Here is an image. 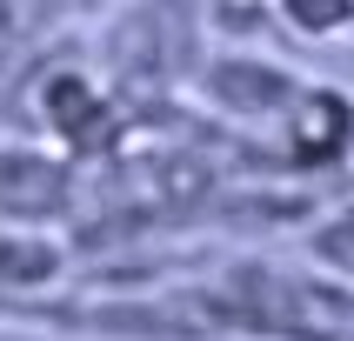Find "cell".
I'll return each mask as SVG.
<instances>
[{
    "instance_id": "2",
    "label": "cell",
    "mask_w": 354,
    "mask_h": 341,
    "mask_svg": "<svg viewBox=\"0 0 354 341\" xmlns=\"http://www.w3.org/2000/svg\"><path fill=\"white\" fill-rule=\"evenodd\" d=\"M321 255L335 275H354V214H341V241H321Z\"/></svg>"
},
{
    "instance_id": "1",
    "label": "cell",
    "mask_w": 354,
    "mask_h": 341,
    "mask_svg": "<svg viewBox=\"0 0 354 341\" xmlns=\"http://www.w3.org/2000/svg\"><path fill=\"white\" fill-rule=\"evenodd\" d=\"M268 14L295 40H341L354 27V0H268Z\"/></svg>"
},
{
    "instance_id": "3",
    "label": "cell",
    "mask_w": 354,
    "mask_h": 341,
    "mask_svg": "<svg viewBox=\"0 0 354 341\" xmlns=\"http://www.w3.org/2000/svg\"><path fill=\"white\" fill-rule=\"evenodd\" d=\"M335 341H354V328H335Z\"/></svg>"
}]
</instances>
